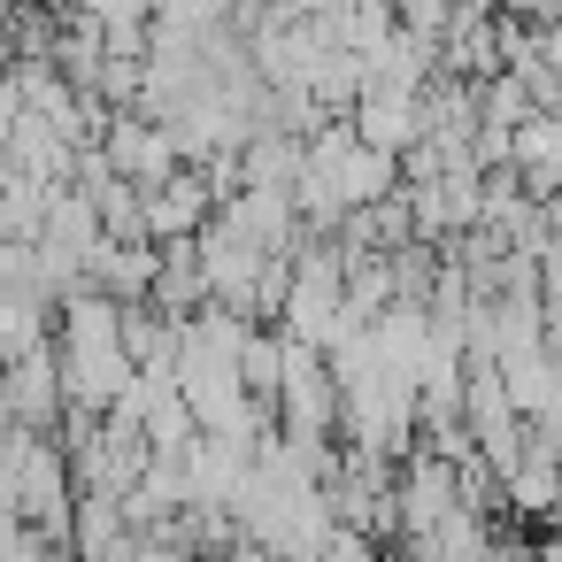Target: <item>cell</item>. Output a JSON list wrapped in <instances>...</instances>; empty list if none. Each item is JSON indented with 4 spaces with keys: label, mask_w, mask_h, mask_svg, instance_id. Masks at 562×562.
I'll list each match as a JSON object with an SVG mask.
<instances>
[{
    "label": "cell",
    "mask_w": 562,
    "mask_h": 562,
    "mask_svg": "<svg viewBox=\"0 0 562 562\" xmlns=\"http://www.w3.org/2000/svg\"><path fill=\"white\" fill-rule=\"evenodd\" d=\"M508 170L524 178L531 201H554L562 193V109H531L508 132Z\"/></svg>",
    "instance_id": "6"
},
{
    "label": "cell",
    "mask_w": 562,
    "mask_h": 562,
    "mask_svg": "<svg viewBox=\"0 0 562 562\" xmlns=\"http://www.w3.org/2000/svg\"><path fill=\"white\" fill-rule=\"evenodd\" d=\"M216 216H224L239 239H255L262 255H285V247L301 239V216H293V193H285V186H239V193L216 201Z\"/></svg>",
    "instance_id": "5"
},
{
    "label": "cell",
    "mask_w": 562,
    "mask_h": 562,
    "mask_svg": "<svg viewBox=\"0 0 562 562\" xmlns=\"http://www.w3.org/2000/svg\"><path fill=\"white\" fill-rule=\"evenodd\" d=\"M454 9H462V16H493V9H501V0H454Z\"/></svg>",
    "instance_id": "14"
},
{
    "label": "cell",
    "mask_w": 562,
    "mask_h": 562,
    "mask_svg": "<svg viewBox=\"0 0 562 562\" xmlns=\"http://www.w3.org/2000/svg\"><path fill=\"white\" fill-rule=\"evenodd\" d=\"M86 16H101V24H147L155 16V0H78Z\"/></svg>",
    "instance_id": "11"
},
{
    "label": "cell",
    "mask_w": 562,
    "mask_h": 562,
    "mask_svg": "<svg viewBox=\"0 0 562 562\" xmlns=\"http://www.w3.org/2000/svg\"><path fill=\"white\" fill-rule=\"evenodd\" d=\"M347 132H355L362 147H378V155L401 162V155L424 139V109H416L408 86H378V78H370V86L347 101Z\"/></svg>",
    "instance_id": "2"
},
{
    "label": "cell",
    "mask_w": 562,
    "mask_h": 562,
    "mask_svg": "<svg viewBox=\"0 0 562 562\" xmlns=\"http://www.w3.org/2000/svg\"><path fill=\"white\" fill-rule=\"evenodd\" d=\"M55 339V301L40 285H0V362H16Z\"/></svg>",
    "instance_id": "7"
},
{
    "label": "cell",
    "mask_w": 562,
    "mask_h": 562,
    "mask_svg": "<svg viewBox=\"0 0 562 562\" xmlns=\"http://www.w3.org/2000/svg\"><path fill=\"white\" fill-rule=\"evenodd\" d=\"M0 401H9V416L24 431H63L70 401H63V362H55V339L16 355V362H0Z\"/></svg>",
    "instance_id": "1"
},
{
    "label": "cell",
    "mask_w": 562,
    "mask_h": 562,
    "mask_svg": "<svg viewBox=\"0 0 562 562\" xmlns=\"http://www.w3.org/2000/svg\"><path fill=\"white\" fill-rule=\"evenodd\" d=\"M516 562H562V547H554V531H539V539H524V554Z\"/></svg>",
    "instance_id": "13"
},
{
    "label": "cell",
    "mask_w": 562,
    "mask_h": 562,
    "mask_svg": "<svg viewBox=\"0 0 562 562\" xmlns=\"http://www.w3.org/2000/svg\"><path fill=\"white\" fill-rule=\"evenodd\" d=\"M139 201H147V239H193V232L216 216V193H209L201 162H178L170 178L139 186Z\"/></svg>",
    "instance_id": "4"
},
{
    "label": "cell",
    "mask_w": 562,
    "mask_h": 562,
    "mask_svg": "<svg viewBox=\"0 0 562 562\" xmlns=\"http://www.w3.org/2000/svg\"><path fill=\"white\" fill-rule=\"evenodd\" d=\"M32 9H47V16H70V9H78V0H32Z\"/></svg>",
    "instance_id": "15"
},
{
    "label": "cell",
    "mask_w": 562,
    "mask_h": 562,
    "mask_svg": "<svg viewBox=\"0 0 562 562\" xmlns=\"http://www.w3.org/2000/svg\"><path fill=\"white\" fill-rule=\"evenodd\" d=\"M431 70H439V40H431V32H408V24L393 16L385 47L370 55V78H378V86H408V93H416Z\"/></svg>",
    "instance_id": "8"
},
{
    "label": "cell",
    "mask_w": 562,
    "mask_h": 562,
    "mask_svg": "<svg viewBox=\"0 0 562 562\" xmlns=\"http://www.w3.org/2000/svg\"><path fill=\"white\" fill-rule=\"evenodd\" d=\"M101 155H109V170L116 178H132V186H155V178H170L178 170V147H170V132L155 124V116H139V109H109V124H101V139H93Z\"/></svg>",
    "instance_id": "3"
},
{
    "label": "cell",
    "mask_w": 562,
    "mask_h": 562,
    "mask_svg": "<svg viewBox=\"0 0 562 562\" xmlns=\"http://www.w3.org/2000/svg\"><path fill=\"white\" fill-rule=\"evenodd\" d=\"M316 562H385V547L370 539V531H347V524H331V539H324V554Z\"/></svg>",
    "instance_id": "10"
},
{
    "label": "cell",
    "mask_w": 562,
    "mask_h": 562,
    "mask_svg": "<svg viewBox=\"0 0 562 562\" xmlns=\"http://www.w3.org/2000/svg\"><path fill=\"white\" fill-rule=\"evenodd\" d=\"M531 47H539V63H547V78L562 86V16H547V24H531Z\"/></svg>",
    "instance_id": "12"
},
{
    "label": "cell",
    "mask_w": 562,
    "mask_h": 562,
    "mask_svg": "<svg viewBox=\"0 0 562 562\" xmlns=\"http://www.w3.org/2000/svg\"><path fill=\"white\" fill-rule=\"evenodd\" d=\"M385 32H393V0H355L347 9V32H339V47H355L362 63L385 47Z\"/></svg>",
    "instance_id": "9"
}]
</instances>
